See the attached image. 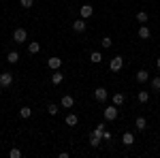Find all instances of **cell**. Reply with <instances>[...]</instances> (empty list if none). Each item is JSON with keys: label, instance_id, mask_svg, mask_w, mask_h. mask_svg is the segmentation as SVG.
Segmentation results:
<instances>
[{"label": "cell", "instance_id": "obj_20", "mask_svg": "<svg viewBox=\"0 0 160 158\" xmlns=\"http://www.w3.org/2000/svg\"><path fill=\"white\" fill-rule=\"evenodd\" d=\"M90 60L94 62V64H98V62H102V54L100 51H92L90 54Z\"/></svg>", "mask_w": 160, "mask_h": 158}, {"label": "cell", "instance_id": "obj_18", "mask_svg": "<svg viewBox=\"0 0 160 158\" xmlns=\"http://www.w3.org/2000/svg\"><path fill=\"white\" fill-rule=\"evenodd\" d=\"M30 115H32V109H30V107H22V109H19V118H22V120H28Z\"/></svg>", "mask_w": 160, "mask_h": 158}, {"label": "cell", "instance_id": "obj_5", "mask_svg": "<svg viewBox=\"0 0 160 158\" xmlns=\"http://www.w3.org/2000/svg\"><path fill=\"white\" fill-rule=\"evenodd\" d=\"M107 96H109L107 88H102V85H100V88H96V90H94V98H96L98 103H105V100H107Z\"/></svg>", "mask_w": 160, "mask_h": 158}, {"label": "cell", "instance_id": "obj_11", "mask_svg": "<svg viewBox=\"0 0 160 158\" xmlns=\"http://www.w3.org/2000/svg\"><path fill=\"white\" fill-rule=\"evenodd\" d=\"M47 64H49V69H53V71H60L62 58H49V60H47Z\"/></svg>", "mask_w": 160, "mask_h": 158}, {"label": "cell", "instance_id": "obj_30", "mask_svg": "<svg viewBox=\"0 0 160 158\" xmlns=\"http://www.w3.org/2000/svg\"><path fill=\"white\" fill-rule=\"evenodd\" d=\"M156 66H158V71H160V58H158V60H156Z\"/></svg>", "mask_w": 160, "mask_h": 158}, {"label": "cell", "instance_id": "obj_26", "mask_svg": "<svg viewBox=\"0 0 160 158\" xmlns=\"http://www.w3.org/2000/svg\"><path fill=\"white\" fill-rule=\"evenodd\" d=\"M152 90H156V92L160 90V75H158V77H154V79H152Z\"/></svg>", "mask_w": 160, "mask_h": 158}, {"label": "cell", "instance_id": "obj_3", "mask_svg": "<svg viewBox=\"0 0 160 158\" xmlns=\"http://www.w3.org/2000/svg\"><path fill=\"white\" fill-rule=\"evenodd\" d=\"M26 38H28L26 28H15V32H13V41H15V43H24Z\"/></svg>", "mask_w": 160, "mask_h": 158}, {"label": "cell", "instance_id": "obj_1", "mask_svg": "<svg viewBox=\"0 0 160 158\" xmlns=\"http://www.w3.org/2000/svg\"><path fill=\"white\" fill-rule=\"evenodd\" d=\"M118 113H120V111H118V107H115V105H111V107H107V109L102 111V115H105V120H107V122L118 120Z\"/></svg>", "mask_w": 160, "mask_h": 158}, {"label": "cell", "instance_id": "obj_23", "mask_svg": "<svg viewBox=\"0 0 160 158\" xmlns=\"http://www.w3.org/2000/svg\"><path fill=\"white\" fill-rule=\"evenodd\" d=\"M100 45H102V49H109L111 45H113V41H111L109 37H102L100 38Z\"/></svg>", "mask_w": 160, "mask_h": 158}, {"label": "cell", "instance_id": "obj_2", "mask_svg": "<svg viewBox=\"0 0 160 158\" xmlns=\"http://www.w3.org/2000/svg\"><path fill=\"white\" fill-rule=\"evenodd\" d=\"M11 85H13V73H9V71H7V73H0V88L7 90V88H11Z\"/></svg>", "mask_w": 160, "mask_h": 158}, {"label": "cell", "instance_id": "obj_14", "mask_svg": "<svg viewBox=\"0 0 160 158\" xmlns=\"http://www.w3.org/2000/svg\"><path fill=\"white\" fill-rule=\"evenodd\" d=\"M62 81H64V75H62L60 71H53V75H51V84L58 85V84H62Z\"/></svg>", "mask_w": 160, "mask_h": 158}, {"label": "cell", "instance_id": "obj_6", "mask_svg": "<svg viewBox=\"0 0 160 158\" xmlns=\"http://www.w3.org/2000/svg\"><path fill=\"white\" fill-rule=\"evenodd\" d=\"M92 13H94V7H92V4H81L79 15H81L83 19H90V17H92Z\"/></svg>", "mask_w": 160, "mask_h": 158}, {"label": "cell", "instance_id": "obj_22", "mask_svg": "<svg viewBox=\"0 0 160 158\" xmlns=\"http://www.w3.org/2000/svg\"><path fill=\"white\" fill-rule=\"evenodd\" d=\"M137 100L145 105V103H148V100H149V92H139V94H137Z\"/></svg>", "mask_w": 160, "mask_h": 158}, {"label": "cell", "instance_id": "obj_16", "mask_svg": "<svg viewBox=\"0 0 160 158\" xmlns=\"http://www.w3.org/2000/svg\"><path fill=\"white\" fill-rule=\"evenodd\" d=\"M124 100H126V96H124L122 92L113 94V105H115V107H120V105H124Z\"/></svg>", "mask_w": 160, "mask_h": 158}, {"label": "cell", "instance_id": "obj_12", "mask_svg": "<svg viewBox=\"0 0 160 158\" xmlns=\"http://www.w3.org/2000/svg\"><path fill=\"white\" fill-rule=\"evenodd\" d=\"M122 143H124L126 147L132 145V143H135V135H132V133H124V135H122Z\"/></svg>", "mask_w": 160, "mask_h": 158}, {"label": "cell", "instance_id": "obj_19", "mask_svg": "<svg viewBox=\"0 0 160 158\" xmlns=\"http://www.w3.org/2000/svg\"><path fill=\"white\" fill-rule=\"evenodd\" d=\"M148 19H149V15L145 11H139V13H137V22H139V24H148Z\"/></svg>", "mask_w": 160, "mask_h": 158}, {"label": "cell", "instance_id": "obj_4", "mask_svg": "<svg viewBox=\"0 0 160 158\" xmlns=\"http://www.w3.org/2000/svg\"><path fill=\"white\" fill-rule=\"evenodd\" d=\"M122 64H124V58H122V56H115V58H111V62H109V69L113 71V73H118V71L122 69Z\"/></svg>", "mask_w": 160, "mask_h": 158}, {"label": "cell", "instance_id": "obj_21", "mask_svg": "<svg viewBox=\"0 0 160 158\" xmlns=\"http://www.w3.org/2000/svg\"><path fill=\"white\" fill-rule=\"evenodd\" d=\"M28 51H30V54H38V51H41V43H37V41H32V43L28 45Z\"/></svg>", "mask_w": 160, "mask_h": 158}, {"label": "cell", "instance_id": "obj_29", "mask_svg": "<svg viewBox=\"0 0 160 158\" xmlns=\"http://www.w3.org/2000/svg\"><path fill=\"white\" fill-rule=\"evenodd\" d=\"M102 139H105V141H111V139H113V135L105 130V133H102Z\"/></svg>", "mask_w": 160, "mask_h": 158}, {"label": "cell", "instance_id": "obj_27", "mask_svg": "<svg viewBox=\"0 0 160 158\" xmlns=\"http://www.w3.org/2000/svg\"><path fill=\"white\" fill-rule=\"evenodd\" d=\"M9 156H11V158H22V152H19L17 147H13L11 152H9Z\"/></svg>", "mask_w": 160, "mask_h": 158}, {"label": "cell", "instance_id": "obj_28", "mask_svg": "<svg viewBox=\"0 0 160 158\" xmlns=\"http://www.w3.org/2000/svg\"><path fill=\"white\" fill-rule=\"evenodd\" d=\"M19 4H22L24 9H30V7L34 4V0H19Z\"/></svg>", "mask_w": 160, "mask_h": 158}, {"label": "cell", "instance_id": "obj_10", "mask_svg": "<svg viewBox=\"0 0 160 158\" xmlns=\"http://www.w3.org/2000/svg\"><path fill=\"white\" fill-rule=\"evenodd\" d=\"M19 58H22L19 51H9V54H7V62H9V64H17Z\"/></svg>", "mask_w": 160, "mask_h": 158}, {"label": "cell", "instance_id": "obj_15", "mask_svg": "<svg viewBox=\"0 0 160 158\" xmlns=\"http://www.w3.org/2000/svg\"><path fill=\"white\" fill-rule=\"evenodd\" d=\"M64 122H66V126H77V124H79V118H77L75 113H68Z\"/></svg>", "mask_w": 160, "mask_h": 158}, {"label": "cell", "instance_id": "obj_17", "mask_svg": "<svg viewBox=\"0 0 160 158\" xmlns=\"http://www.w3.org/2000/svg\"><path fill=\"white\" fill-rule=\"evenodd\" d=\"M135 126H137V130H145V128H148L145 118H137V120H135Z\"/></svg>", "mask_w": 160, "mask_h": 158}, {"label": "cell", "instance_id": "obj_8", "mask_svg": "<svg viewBox=\"0 0 160 158\" xmlns=\"http://www.w3.org/2000/svg\"><path fill=\"white\" fill-rule=\"evenodd\" d=\"M152 37V30H149L145 24H141V28H139V38H143V41H148V38Z\"/></svg>", "mask_w": 160, "mask_h": 158}, {"label": "cell", "instance_id": "obj_25", "mask_svg": "<svg viewBox=\"0 0 160 158\" xmlns=\"http://www.w3.org/2000/svg\"><path fill=\"white\" fill-rule=\"evenodd\" d=\"M100 139H102V137H96V135H90V143H92V147H98V145H100Z\"/></svg>", "mask_w": 160, "mask_h": 158}, {"label": "cell", "instance_id": "obj_13", "mask_svg": "<svg viewBox=\"0 0 160 158\" xmlns=\"http://www.w3.org/2000/svg\"><path fill=\"white\" fill-rule=\"evenodd\" d=\"M135 77H137V81H139V84H145V81H149V73H148V71H139Z\"/></svg>", "mask_w": 160, "mask_h": 158}, {"label": "cell", "instance_id": "obj_7", "mask_svg": "<svg viewBox=\"0 0 160 158\" xmlns=\"http://www.w3.org/2000/svg\"><path fill=\"white\" fill-rule=\"evenodd\" d=\"M86 28H88V24H86V19H83V17L75 19V24H73V30H75V32H83Z\"/></svg>", "mask_w": 160, "mask_h": 158}, {"label": "cell", "instance_id": "obj_9", "mask_svg": "<svg viewBox=\"0 0 160 158\" xmlns=\"http://www.w3.org/2000/svg\"><path fill=\"white\" fill-rule=\"evenodd\" d=\"M60 105L64 107V109H71V107L75 105V98L71 96V94H66V96H62V103H60Z\"/></svg>", "mask_w": 160, "mask_h": 158}, {"label": "cell", "instance_id": "obj_24", "mask_svg": "<svg viewBox=\"0 0 160 158\" xmlns=\"http://www.w3.org/2000/svg\"><path fill=\"white\" fill-rule=\"evenodd\" d=\"M47 113H49V115H58V105H56V103H49V105H47Z\"/></svg>", "mask_w": 160, "mask_h": 158}]
</instances>
